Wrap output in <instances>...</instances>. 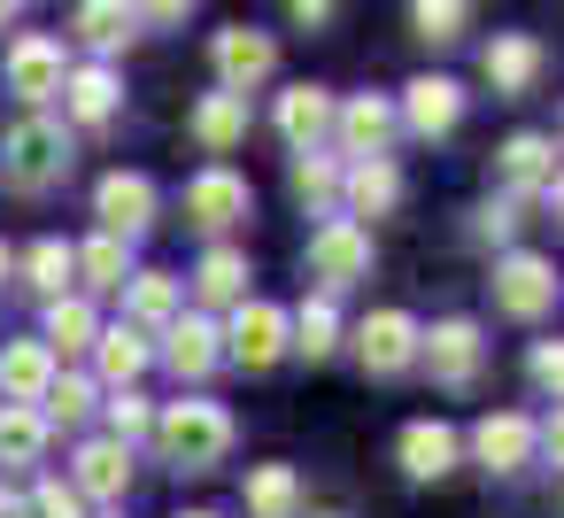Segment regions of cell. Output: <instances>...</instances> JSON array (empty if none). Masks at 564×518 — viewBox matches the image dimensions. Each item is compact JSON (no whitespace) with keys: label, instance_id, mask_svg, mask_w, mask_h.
Returning a JSON list of instances; mask_svg holds the SVG:
<instances>
[{"label":"cell","instance_id":"1","mask_svg":"<svg viewBox=\"0 0 564 518\" xmlns=\"http://www.w3.org/2000/svg\"><path fill=\"white\" fill-rule=\"evenodd\" d=\"M148 433H155L163 464H178V472H209V464H225V449H232L225 402H163V418H155Z\"/></svg>","mask_w":564,"mask_h":518},{"label":"cell","instance_id":"2","mask_svg":"<svg viewBox=\"0 0 564 518\" xmlns=\"http://www.w3.org/2000/svg\"><path fill=\"white\" fill-rule=\"evenodd\" d=\"M63 171H70V132L55 117H17L0 132V179L17 194H47Z\"/></svg>","mask_w":564,"mask_h":518},{"label":"cell","instance_id":"3","mask_svg":"<svg viewBox=\"0 0 564 518\" xmlns=\"http://www.w3.org/2000/svg\"><path fill=\"white\" fill-rule=\"evenodd\" d=\"M302 263H310V279H317V294H340V287H356V279H371V233H364L356 217H325V225L310 233V248H302Z\"/></svg>","mask_w":564,"mask_h":518},{"label":"cell","instance_id":"4","mask_svg":"<svg viewBox=\"0 0 564 518\" xmlns=\"http://www.w3.org/2000/svg\"><path fill=\"white\" fill-rule=\"evenodd\" d=\"M209 63H217V86H225V94H256V86L279 71V40L256 32V24H225V32L209 40Z\"/></svg>","mask_w":564,"mask_h":518},{"label":"cell","instance_id":"5","mask_svg":"<svg viewBox=\"0 0 564 518\" xmlns=\"http://www.w3.org/2000/svg\"><path fill=\"white\" fill-rule=\"evenodd\" d=\"M556 294H564V279H556V263L549 256H502L495 263V310L502 317H549L556 310Z\"/></svg>","mask_w":564,"mask_h":518},{"label":"cell","instance_id":"6","mask_svg":"<svg viewBox=\"0 0 564 518\" xmlns=\"http://www.w3.org/2000/svg\"><path fill=\"white\" fill-rule=\"evenodd\" d=\"M225 333V356L240 364V371H271L294 341H286V310H271V302H232V325H217Z\"/></svg>","mask_w":564,"mask_h":518},{"label":"cell","instance_id":"7","mask_svg":"<svg viewBox=\"0 0 564 518\" xmlns=\"http://www.w3.org/2000/svg\"><path fill=\"white\" fill-rule=\"evenodd\" d=\"M356 356H364L371 379L410 371V364H417V317H410V310H371V317L356 325Z\"/></svg>","mask_w":564,"mask_h":518},{"label":"cell","instance_id":"8","mask_svg":"<svg viewBox=\"0 0 564 518\" xmlns=\"http://www.w3.org/2000/svg\"><path fill=\"white\" fill-rule=\"evenodd\" d=\"M417 356L433 364V379H441V387H471V379H479V364H487V341H479V325H471V317H441L433 333H417Z\"/></svg>","mask_w":564,"mask_h":518},{"label":"cell","instance_id":"9","mask_svg":"<svg viewBox=\"0 0 564 518\" xmlns=\"http://www.w3.org/2000/svg\"><path fill=\"white\" fill-rule=\"evenodd\" d=\"M63 71H70V63H63V40H47V32H24V40L9 47V94L32 101V109L63 94Z\"/></svg>","mask_w":564,"mask_h":518},{"label":"cell","instance_id":"10","mask_svg":"<svg viewBox=\"0 0 564 518\" xmlns=\"http://www.w3.org/2000/svg\"><path fill=\"white\" fill-rule=\"evenodd\" d=\"M94 217H101V233L140 240V233L155 225V186H148L140 171H109V179L94 186Z\"/></svg>","mask_w":564,"mask_h":518},{"label":"cell","instance_id":"11","mask_svg":"<svg viewBox=\"0 0 564 518\" xmlns=\"http://www.w3.org/2000/svg\"><path fill=\"white\" fill-rule=\"evenodd\" d=\"M248 209H256V194H248V179L225 171V163H209V171L186 186V225H202V233H225V225H240Z\"/></svg>","mask_w":564,"mask_h":518},{"label":"cell","instance_id":"12","mask_svg":"<svg viewBox=\"0 0 564 518\" xmlns=\"http://www.w3.org/2000/svg\"><path fill=\"white\" fill-rule=\"evenodd\" d=\"M402 132V117H394V101L387 94H356V101H333V140L348 148V155H387V140Z\"/></svg>","mask_w":564,"mask_h":518},{"label":"cell","instance_id":"13","mask_svg":"<svg viewBox=\"0 0 564 518\" xmlns=\"http://www.w3.org/2000/svg\"><path fill=\"white\" fill-rule=\"evenodd\" d=\"M394 117H402L417 140H441V132H456V125H464V86H456V78H410Z\"/></svg>","mask_w":564,"mask_h":518},{"label":"cell","instance_id":"14","mask_svg":"<svg viewBox=\"0 0 564 518\" xmlns=\"http://www.w3.org/2000/svg\"><path fill=\"white\" fill-rule=\"evenodd\" d=\"M163 364H171L178 379H209V371L225 364V333H217L209 317H186V310H178V317L163 325Z\"/></svg>","mask_w":564,"mask_h":518},{"label":"cell","instance_id":"15","mask_svg":"<svg viewBox=\"0 0 564 518\" xmlns=\"http://www.w3.org/2000/svg\"><path fill=\"white\" fill-rule=\"evenodd\" d=\"M471 456H479L487 472H525V464H533V418L487 410V418L471 425Z\"/></svg>","mask_w":564,"mask_h":518},{"label":"cell","instance_id":"16","mask_svg":"<svg viewBox=\"0 0 564 518\" xmlns=\"http://www.w3.org/2000/svg\"><path fill=\"white\" fill-rule=\"evenodd\" d=\"M279 140H286L294 155L325 148V140H333V94H325V86H286V94H279Z\"/></svg>","mask_w":564,"mask_h":518},{"label":"cell","instance_id":"17","mask_svg":"<svg viewBox=\"0 0 564 518\" xmlns=\"http://www.w3.org/2000/svg\"><path fill=\"white\" fill-rule=\"evenodd\" d=\"M495 171H502L510 202H518V194H549V179H556V140H541V132H510L502 155H495Z\"/></svg>","mask_w":564,"mask_h":518},{"label":"cell","instance_id":"18","mask_svg":"<svg viewBox=\"0 0 564 518\" xmlns=\"http://www.w3.org/2000/svg\"><path fill=\"white\" fill-rule=\"evenodd\" d=\"M340 202H348V217H387V209L402 202V171H394L387 155H356V163L340 171Z\"/></svg>","mask_w":564,"mask_h":518},{"label":"cell","instance_id":"19","mask_svg":"<svg viewBox=\"0 0 564 518\" xmlns=\"http://www.w3.org/2000/svg\"><path fill=\"white\" fill-rule=\"evenodd\" d=\"M456 456H464L456 425H441V418L402 425V472H410V479H448V472H456Z\"/></svg>","mask_w":564,"mask_h":518},{"label":"cell","instance_id":"20","mask_svg":"<svg viewBox=\"0 0 564 518\" xmlns=\"http://www.w3.org/2000/svg\"><path fill=\"white\" fill-rule=\"evenodd\" d=\"M479 71H487L495 94H525V86L541 78V40H525V32H495L487 55H479Z\"/></svg>","mask_w":564,"mask_h":518},{"label":"cell","instance_id":"21","mask_svg":"<svg viewBox=\"0 0 564 518\" xmlns=\"http://www.w3.org/2000/svg\"><path fill=\"white\" fill-rule=\"evenodd\" d=\"M186 125H194V140H202L209 155H232V148L248 140V94H225V86H217V94H202V101H194V117H186Z\"/></svg>","mask_w":564,"mask_h":518},{"label":"cell","instance_id":"22","mask_svg":"<svg viewBox=\"0 0 564 518\" xmlns=\"http://www.w3.org/2000/svg\"><path fill=\"white\" fill-rule=\"evenodd\" d=\"M70 487L94 495V503H124V487H132V449H124V441H86Z\"/></svg>","mask_w":564,"mask_h":518},{"label":"cell","instance_id":"23","mask_svg":"<svg viewBox=\"0 0 564 518\" xmlns=\"http://www.w3.org/2000/svg\"><path fill=\"white\" fill-rule=\"evenodd\" d=\"M47 379H55L47 341H9V348H0V402H40Z\"/></svg>","mask_w":564,"mask_h":518},{"label":"cell","instance_id":"24","mask_svg":"<svg viewBox=\"0 0 564 518\" xmlns=\"http://www.w3.org/2000/svg\"><path fill=\"white\" fill-rule=\"evenodd\" d=\"M70 32H78L94 55H117V47H132V40H140V17H132V0H78Z\"/></svg>","mask_w":564,"mask_h":518},{"label":"cell","instance_id":"25","mask_svg":"<svg viewBox=\"0 0 564 518\" xmlns=\"http://www.w3.org/2000/svg\"><path fill=\"white\" fill-rule=\"evenodd\" d=\"M117 71L109 63H86V71H63V109L78 117V125H109L117 117Z\"/></svg>","mask_w":564,"mask_h":518},{"label":"cell","instance_id":"26","mask_svg":"<svg viewBox=\"0 0 564 518\" xmlns=\"http://www.w3.org/2000/svg\"><path fill=\"white\" fill-rule=\"evenodd\" d=\"M101 341V317H94V302H78V294H55L47 302V356H86Z\"/></svg>","mask_w":564,"mask_h":518},{"label":"cell","instance_id":"27","mask_svg":"<svg viewBox=\"0 0 564 518\" xmlns=\"http://www.w3.org/2000/svg\"><path fill=\"white\" fill-rule=\"evenodd\" d=\"M94 364H101V379H109V387H132V379L155 364V348H148V333H140V325H109V333L94 341Z\"/></svg>","mask_w":564,"mask_h":518},{"label":"cell","instance_id":"28","mask_svg":"<svg viewBox=\"0 0 564 518\" xmlns=\"http://www.w3.org/2000/svg\"><path fill=\"white\" fill-rule=\"evenodd\" d=\"M248 518H302V472L294 464H256L248 472Z\"/></svg>","mask_w":564,"mask_h":518},{"label":"cell","instance_id":"29","mask_svg":"<svg viewBox=\"0 0 564 518\" xmlns=\"http://www.w3.org/2000/svg\"><path fill=\"white\" fill-rule=\"evenodd\" d=\"M40 456H47L40 402H0V464H40Z\"/></svg>","mask_w":564,"mask_h":518},{"label":"cell","instance_id":"30","mask_svg":"<svg viewBox=\"0 0 564 518\" xmlns=\"http://www.w3.org/2000/svg\"><path fill=\"white\" fill-rule=\"evenodd\" d=\"M78 279H86L94 294H124V279H132V240L94 233V240L78 248Z\"/></svg>","mask_w":564,"mask_h":518},{"label":"cell","instance_id":"31","mask_svg":"<svg viewBox=\"0 0 564 518\" xmlns=\"http://www.w3.org/2000/svg\"><path fill=\"white\" fill-rule=\"evenodd\" d=\"M286 341H294L310 364H325V356L340 348V310H333V294H310L302 317H286Z\"/></svg>","mask_w":564,"mask_h":518},{"label":"cell","instance_id":"32","mask_svg":"<svg viewBox=\"0 0 564 518\" xmlns=\"http://www.w3.org/2000/svg\"><path fill=\"white\" fill-rule=\"evenodd\" d=\"M248 279H256V271H248L240 248H209L202 271H194V294H202V302H248Z\"/></svg>","mask_w":564,"mask_h":518},{"label":"cell","instance_id":"33","mask_svg":"<svg viewBox=\"0 0 564 518\" xmlns=\"http://www.w3.org/2000/svg\"><path fill=\"white\" fill-rule=\"evenodd\" d=\"M124 287H132V325H140V333H148V325H171L178 302H186V287H178L171 271H132Z\"/></svg>","mask_w":564,"mask_h":518},{"label":"cell","instance_id":"34","mask_svg":"<svg viewBox=\"0 0 564 518\" xmlns=\"http://www.w3.org/2000/svg\"><path fill=\"white\" fill-rule=\"evenodd\" d=\"M410 32L425 47H456L471 32V0H410Z\"/></svg>","mask_w":564,"mask_h":518},{"label":"cell","instance_id":"35","mask_svg":"<svg viewBox=\"0 0 564 518\" xmlns=\"http://www.w3.org/2000/svg\"><path fill=\"white\" fill-rule=\"evenodd\" d=\"M94 402H101V387H94V379L55 371V379H47V395H40V418H47V425H86V418H94Z\"/></svg>","mask_w":564,"mask_h":518},{"label":"cell","instance_id":"36","mask_svg":"<svg viewBox=\"0 0 564 518\" xmlns=\"http://www.w3.org/2000/svg\"><path fill=\"white\" fill-rule=\"evenodd\" d=\"M24 279L55 302V294H70V279H78V248L70 240H40L32 256H24Z\"/></svg>","mask_w":564,"mask_h":518},{"label":"cell","instance_id":"37","mask_svg":"<svg viewBox=\"0 0 564 518\" xmlns=\"http://www.w3.org/2000/svg\"><path fill=\"white\" fill-rule=\"evenodd\" d=\"M294 194H302L310 209H325V202L340 194V163H333L325 148H310V155H294Z\"/></svg>","mask_w":564,"mask_h":518},{"label":"cell","instance_id":"38","mask_svg":"<svg viewBox=\"0 0 564 518\" xmlns=\"http://www.w3.org/2000/svg\"><path fill=\"white\" fill-rule=\"evenodd\" d=\"M148 425H155L148 395H140V387H117V395H109V441H124V449H132V441H140Z\"/></svg>","mask_w":564,"mask_h":518},{"label":"cell","instance_id":"39","mask_svg":"<svg viewBox=\"0 0 564 518\" xmlns=\"http://www.w3.org/2000/svg\"><path fill=\"white\" fill-rule=\"evenodd\" d=\"M24 503H32V518H86V495H78L70 479H40Z\"/></svg>","mask_w":564,"mask_h":518},{"label":"cell","instance_id":"40","mask_svg":"<svg viewBox=\"0 0 564 518\" xmlns=\"http://www.w3.org/2000/svg\"><path fill=\"white\" fill-rule=\"evenodd\" d=\"M525 371H533V387H541L549 402H564V341H533Z\"/></svg>","mask_w":564,"mask_h":518},{"label":"cell","instance_id":"41","mask_svg":"<svg viewBox=\"0 0 564 518\" xmlns=\"http://www.w3.org/2000/svg\"><path fill=\"white\" fill-rule=\"evenodd\" d=\"M518 233V202H487L479 209V240H510Z\"/></svg>","mask_w":564,"mask_h":518},{"label":"cell","instance_id":"42","mask_svg":"<svg viewBox=\"0 0 564 518\" xmlns=\"http://www.w3.org/2000/svg\"><path fill=\"white\" fill-rule=\"evenodd\" d=\"M186 9H194V0H132L140 24H186Z\"/></svg>","mask_w":564,"mask_h":518},{"label":"cell","instance_id":"43","mask_svg":"<svg viewBox=\"0 0 564 518\" xmlns=\"http://www.w3.org/2000/svg\"><path fill=\"white\" fill-rule=\"evenodd\" d=\"M533 449H549V464H564V402H556V410L533 425Z\"/></svg>","mask_w":564,"mask_h":518},{"label":"cell","instance_id":"44","mask_svg":"<svg viewBox=\"0 0 564 518\" xmlns=\"http://www.w3.org/2000/svg\"><path fill=\"white\" fill-rule=\"evenodd\" d=\"M333 9H340V0H286V17H294V24H310V32H317V24H333Z\"/></svg>","mask_w":564,"mask_h":518},{"label":"cell","instance_id":"45","mask_svg":"<svg viewBox=\"0 0 564 518\" xmlns=\"http://www.w3.org/2000/svg\"><path fill=\"white\" fill-rule=\"evenodd\" d=\"M0 518H32V503H24L17 487H0Z\"/></svg>","mask_w":564,"mask_h":518},{"label":"cell","instance_id":"46","mask_svg":"<svg viewBox=\"0 0 564 518\" xmlns=\"http://www.w3.org/2000/svg\"><path fill=\"white\" fill-rule=\"evenodd\" d=\"M549 209H556V217H564V171H556V179H549Z\"/></svg>","mask_w":564,"mask_h":518},{"label":"cell","instance_id":"47","mask_svg":"<svg viewBox=\"0 0 564 518\" xmlns=\"http://www.w3.org/2000/svg\"><path fill=\"white\" fill-rule=\"evenodd\" d=\"M17 9H24V0H0V24H17Z\"/></svg>","mask_w":564,"mask_h":518},{"label":"cell","instance_id":"48","mask_svg":"<svg viewBox=\"0 0 564 518\" xmlns=\"http://www.w3.org/2000/svg\"><path fill=\"white\" fill-rule=\"evenodd\" d=\"M0 279H9V248H0Z\"/></svg>","mask_w":564,"mask_h":518},{"label":"cell","instance_id":"49","mask_svg":"<svg viewBox=\"0 0 564 518\" xmlns=\"http://www.w3.org/2000/svg\"><path fill=\"white\" fill-rule=\"evenodd\" d=\"M186 518H217V510H186Z\"/></svg>","mask_w":564,"mask_h":518}]
</instances>
